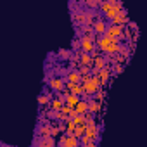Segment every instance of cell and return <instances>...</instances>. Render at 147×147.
<instances>
[{"instance_id": "obj_1", "label": "cell", "mask_w": 147, "mask_h": 147, "mask_svg": "<svg viewBox=\"0 0 147 147\" xmlns=\"http://www.w3.org/2000/svg\"><path fill=\"white\" fill-rule=\"evenodd\" d=\"M100 11L104 12L106 21H113L121 11H125V5L123 2H118V0H106V2H100Z\"/></svg>"}, {"instance_id": "obj_2", "label": "cell", "mask_w": 147, "mask_h": 147, "mask_svg": "<svg viewBox=\"0 0 147 147\" xmlns=\"http://www.w3.org/2000/svg\"><path fill=\"white\" fill-rule=\"evenodd\" d=\"M97 47L104 52V54H119V49H121V42L119 40H114V38H107V36H100L97 40Z\"/></svg>"}, {"instance_id": "obj_3", "label": "cell", "mask_w": 147, "mask_h": 147, "mask_svg": "<svg viewBox=\"0 0 147 147\" xmlns=\"http://www.w3.org/2000/svg\"><path fill=\"white\" fill-rule=\"evenodd\" d=\"M82 142L80 138H76L75 135H61L59 137V142H57V147H80Z\"/></svg>"}, {"instance_id": "obj_4", "label": "cell", "mask_w": 147, "mask_h": 147, "mask_svg": "<svg viewBox=\"0 0 147 147\" xmlns=\"http://www.w3.org/2000/svg\"><path fill=\"white\" fill-rule=\"evenodd\" d=\"M123 30H125V26H116V24H109V28H107V31H106V35L104 36H107V38H114V40H123Z\"/></svg>"}, {"instance_id": "obj_5", "label": "cell", "mask_w": 147, "mask_h": 147, "mask_svg": "<svg viewBox=\"0 0 147 147\" xmlns=\"http://www.w3.org/2000/svg\"><path fill=\"white\" fill-rule=\"evenodd\" d=\"M49 88L55 94V92H62L66 88V80L61 78V76H52L49 80Z\"/></svg>"}, {"instance_id": "obj_6", "label": "cell", "mask_w": 147, "mask_h": 147, "mask_svg": "<svg viewBox=\"0 0 147 147\" xmlns=\"http://www.w3.org/2000/svg\"><path fill=\"white\" fill-rule=\"evenodd\" d=\"M33 147H57L55 138L54 137H35L33 140Z\"/></svg>"}, {"instance_id": "obj_7", "label": "cell", "mask_w": 147, "mask_h": 147, "mask_svg": "<svg viewBox=\"0 0 147 147\" xmlns=\"http://www.w3.org/2000/svg\"><path fill=\"white\" fill-rule=\"evenodd\" d=\"M109 24H111V23H107L104 18H102V19H97L95 24H94V31H95V35H97V36H104L106 31H107V28H109Z\"/></svg>"}, {"instance_id": "obj_8", "label": "cell", "mask_w": 147, "mask_h": 147, "mask_svg": "<svg viewBox=\"0 0 147 147\" xmlns=\"http://www.w3.org/2000/svg\"><path fill=\"white\" fill-rule=\"evenodd\" d=\"M99 135H100V126H99V125L87 126V133H85V137H87L90 142H97V140H99Z\"/></svg>"}, {"instance_id": "obj_9", "label": "cell", "mask_w": 147, "mask_h": 147, "mask_svg": "<svg viewBox=\"0 0 147 147\" xmlns=\"http://www.w3.org/2000/svg\"><path fill=\"white\" fill-rule=\"evenodd\" d=\"M52 131V123L50 121H43L36 126V137H49Z\"/></svg>"}, {"instance_id": "obj_10", "label": "cell", "mask_w": 147, "mask_h": 147, "mask_svg": "<svg viewBox=\"0 0 147 147\" xmlns=\"http://www.w3.org/2000/svg\"><path fill=\"white\" fill-rule=\"evenodd\" d=\"M128 23H130V18H128V14H126V9L121 11V12L111 21V24H116V26H126Z\"/></svg>"}, {"instance_id": "obj_11", "label": "cell", "mask_w": 147, "mask_h": 147, "mask_svg": "<svg viewBox=\"0 0 147 147\" xmlns=\"http://www.w3.org/2000/svg\"><path fill=\"white\" fill-rule=\"evenodd\" d=\"M100 109H102V104L97 100V99H90L88 100V113H92V114H99L100 113Z\"/></svg>"}, {"instance_id": "obj_12", "label": "cell", "mask_w": 147, "mask_h": 147, "mask_svg": "<svg viewBox=\"0 0 147 147\" xmlns=\"http://www.w3.org/2000/svg\"><path fill=\"white\" fill-rule=\"evenodd\" d=\"M66 80H67V82H71V83H75V85L82 83V75H80V71H78V69L69 71V73H67V76H66Z\"/></svg>"}, {"instance_id": "obj_13", "label": "cell", "mask_w": 147, "mask_h": 147, "mask_svg": "<svg viewBox=\"0 0 147 147\" xmlns=\"http://www.w3.org/2000/svg\"><path fill=\"white\" fill-rule=\"evenodd\" d=\"M66 106V102H64V99H57V97H54L52 100H50V104H49V107L52 109V111H62V107Z\"/></svg>"}, {"instance_id": "obj_14", "label": "cell", "mask_w": 147, "mask_h": 147, "mask_svg": "<svg viewBox=\"0 0 147 147\" xmlns=\"http://www.w3.org/2000/svg\"><path fill=\"white\" fill-rule=\"evenodd\" d=\"M99 78H100L102 85H107V82H109V78H111V67H109V66H106L104 69H100Z\"/></svg>"}, {"instance_id": "obj_15", "label": "cell", "mask_w": 147, "mask_h": 147, "mask_svg": "<svg viewBox=\"0 0 147 147\" xmlns=\"http://www.w3.org/2000/svg\"><path fill=\"white\" fill-rule=\"evenodd\" d=\"M76 109V114H80V116H85L87 113H88V100H80V104L75 107Z\"/></svg>"}, {"instance_id": "obj_16", "label": "cell", "mask_w": 147, "mask_h": 147, "mask_svg": "<svg viewBox=\"0 0 147 147\" xmlns=\"http://www.w3.org/2000/svg\"><path fill=\"white\" fill-rule=\"evenodd\" d=\"M57 55H59V59H62V61H71V57H73V50H69V49H59L57 50Z\"/></svg>"}, {"instance_id": "obj_17", "label": "cell", "mask_w": 147, "mask_h": 147, "mask_svg": "<svg viewBox=\"0 0 147 147\" xmlns=\"http://www.w3.org/2000/svg\"><path fill=\"white\" fill-rule=\"evenodd\" d=\"M71 94H75V95H78V97H83L85 95V87L82 85V83H78V85H75L71 88Z\"/></svg>"}, {"instance_id": "obj_18", "label": "cell", "mask_w": 147, "mask_h": 147, "mask_svg": "<svg viewBox=\"0 0 147 147\" xmlns=\"http://www.w3.org/2000/svg\"><path fill=\"white\" fill-rule=\"evenodd\" d=\"M75 130H76V125L73 123L71 118H67V121H66V135H73V133H75Z\"/></svg>"}, {"instance_id": "obj_19", "label": "cell", "mask_w": 147, "mask_h": 147, "mask_svg": "<svg viewBox=\"0 0 147 147\" xmlns=\"http://www.w3.org/2000/svg\"><path fill=\"white\" fill-rule=\"evenodd\" d=\"M85 133H87V125H83V126H76V130H75V135L76 138H83L85 137Z\"/></svg>"}, {"instance_id": "obj_20", "label": "cell", "mask_w": 147, "mask_h": 147, "mask_svg": "<svg viewBox=\"0 0 147 147\" xmlns=\"http://www.w3.org/2000/svg\"><path fill=\"white\" fill-rule=\"evenodd\" d=\"M50 100H52V97H49V95H45V94H40V95H38V104H40V106H49Z\"/></svg>"}, {"instance_id": "obj_21", "label": "cell", "mask_w": 147, "mask_h": 147, "mask_svg": "<svg viewBox=\"0 0 147 147\" xmlns=\"http://www.w3.org/2000/svg\"><path fill=\"white\" fill-rule=\"evenodd\" d=\"M85 5H87L90 11H94V9H99V7H100V2H99V0H87Z\"/></svg>"}, {"instance_id": "obj_22", "label": "cell", "mask_w": 147, "mask_h": 147, "mask_svg": "<svg viewBox=\"0 0 147 147\" xmlns=\"http://www.w3.org/2000/svg\"><path fill=\"white\" fill-rule=\"evenodd\" d=\"M80 75L82 76H87V75H92V67L90 66H80Z\"/></svg>"}, {"instance_id": "obj_23", "label": "cell", "mask_w": 147, "mask_h": 147, "mask_svg": "<svg viewBox=\"0 0 147 147\" xmlns=\"http://www.w3.org/2000/svg\"><path fill=\"white\" fill-rule=\"evenodd\" d=\"M73 123H75L76 126H83L85 125V116H75V118H73Z\"/></svg>"}, {"instance_id": "obj_24", "label": "cell", "mask_w": 147, "mask_h": 147, "mask_svg": "<svg viewBox=\"0 0 147 147\" xmlns=\"http://www.w3.org/2000/svg\"><path fill=\"white\" fill-rule=\"evenodd\" d=\"M104 97H106V90H102V88H100V90L95 94V97H94V99H97L99 102H102V100H104Z\"/></svg>"}, {"instance_id": "obj_25", "label": "cell", "mask_w": 147, "mask_h": 147, "mask_svg": "<svg viewBox=\"0 0 147 147\" xmlns=\"http://www.w3.org/2000/svg\"><path fill=\"white\" fill-rule=\"evenodd\" d=\"M121 71H123V66H121V64H118V66L114 67V73L118 75V73H121Z\"/></svg>"}, {"instance_id": "obj_26", "label": "cell", "mask_w": 147, "mask_h": 147, "mask_svg": "<svg viewBox=\"0 0 147 147\" xmlns=\"http://www.w3.org/2000/svg\"><path fill=\"white\" fill-rule=\"evenodd\" d=\"M83 147H97V142H88V144L83 145Z\"/></svg>"}, {"instance_id": "obj_27", "label": "cell", "mask_w": 147, "mask_h": 147, "mask_svg": "<svg viewBox=\"0 0 147 147\" xmlns=\"http://www.w3.org/2000/svg\"><path fill=\"white\" fill-rule=\"evenodd\" d=\"M0 147H9V145H7L5 142H2V144H0Z\"/></svg>"}, {"instance_id": "obj_28", "label": "cell", "mask_w": 147, "mask_h": 147, "mask_svg": "<svg viewBox=\"0 0 147 147\" xmlns=\"http://www.w3.org/2000/svg\"><path fill=\"white\" fill-rule=\"evenodd\" d=\"M9 147H14V145H9Z\"/></svg>"}]
</instances>
